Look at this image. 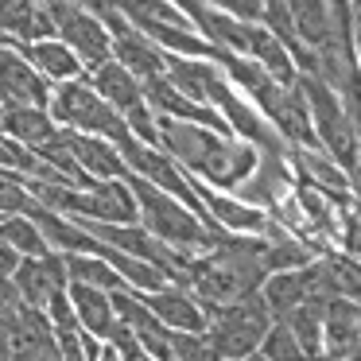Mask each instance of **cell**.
<instances>
[{
	"label": "cell",
	"mask_w": 361,
	"mask_h": 361,
	"mask_svg": "<svg viewBox=\"0 0 361 361\" xmlns=\"http://www.w3.org/2000/svg\"><path fill=\"white\" fill-rule=\"evenodd\" d=\"M357 314L361 303H350V299H326L322 303V330H326V353L345 361V353L361 342L357 330Z\"/></svg>",
	"instance_id": "ac0fdd59"
},
{
	"label": "cell",
	"mask_w": 361,
	"mask_h": 361,
	"mask_svg": "<svg viewBox=\"0 0 361 361\" xmlns=\"http://www.w3.org/2000/svg\"><path fill=\"white\" fill-rule=\"evenodd\" d=\"M71 152H74V159H78V167L94 183H117V179L128 183V179H133V167L125 164L121 148H117V144H109V140L71 133Z\"/></svg>",
	"instance_id": "7c38bea8"
},
{
	"label": "cell",
	"mask_w": 361,
	"mask_h": 361,
	"mask_svg": "<svg viewBox=\"0 0 361 361\" xmlns=\"http://www.w3.org/2000/svg\"><path fill=\"white\" fill-rule=\"evenodd\" d=\"M353 47H357V66H361V12H357V32H353Z\"/></svg>",
	"instance_id": "f546056e"
},
{
	"label": "cell",
	"mask_w": 361,
	"mask_h": 361,
	"mask_svg": "<svg viewBox=\"0 0 361 361\" xmlns=\"http://www.w3.org/2000/svg\"><path fill=\"white\" fill-rule=\"evenodd\" d=\"M0 361H12V334L0 326Z\"/></svg>",
	"instance_id": "83f0119b"
},
{
	"label": "cell",
	"mask_w": 361,
	"mask_h": 361,
	"mask_svg": "<svg viewBox=\"0 0 361 361\" xmlns=\"http://www.w3.org/2000/svg\"><path fill=\"white\" fill-rule=\"evenodd\" d=\"M71 303L74 311H78V322L86 334L102 338V342H109L113 330L121 326L117 319V307H113V291H102V288H86V283H71Z\"/></svg>",
	"instance_id": "9a60e30c"
},
{
	"label": "cell",
	"mask_w": 361,
	"mask_h": 361,
	"mask_svg": "<svg viewBox=\"0 0 361 361\" xmlns=\"http://www.w3.org/2000/svg\"><path fill=\"white\" fill-rule=\"evenodd\" d=\"M51 86H66V82H82L86 78V66L82 59L66 47L63 39H43V43H12Z\"/></svg>",
	"instance_id": "4fadbf2b"
},
{
	"label": "cell",
	"mask_w": 361,
	"mask_h": 361,
	"mask_svg": "<svg viewBox=\"0 0 361 361\" xmlns=\"http://www.w3.org/2000/svg\"><path fill=\"white\" fill-rule=\"evenodd\" d=\"M291 20H295V32L303 39L307 51H326L338 39V16L334 4H322V0H295L291 4Z\"/></svg>",
	"instance_id": "2e32d148"
},
{
	"label": "cell",
	"mask_w": 361,
	"mask_h": 361,
	"mask_svg": "<svg viewBox=\"0 0 361 361\" xmlns=\"http://www.w3.org/2000/svg\"><path fill=\"white\" fill-rule=\"evenodd\" d=\"M249 59H252L257 66H264V71L272 74L280 86H299V78H303V74H299V66H295V59H291V51L283 47V43L276 39V35L268 32L264 24L252 32V51H249Z\"/></svg>",
	"instance_id": "d6986e66"
},
{
	"label": "cell",
	"mask_w": 361,
	"mask_h": 361,
	"mask_svg": "<svg viewBox=\"0 0 361 361\" xmlns=\"http://www.w3.org/2000/svg\"><path fill=\"white\" fill-rule=\"evenodd\" d=\"M156 121H159L164 152L179 167H187L190 179L206 183L214 190H233L237 195L257 175L260 152L241 144L237 136H221L202 125H183V121H167V117H156Z\"/></svg>",
	"instance_id": "6da1fadb"
},
{
	"label": "cell",
	"mask_w": 361,
	"mask_h": 361,
	"mask_svg": "<svg viewBox=\"0 0 361 361\" xmlns=\"http://www.w3.org/2000/svg\"><path fill=\"white\" fill-rule=\"evenodd\" d=\"M97 361H125V357H121V350H117V345H109V342H105V350H102V357H97Z\"/></svg>",
	"instance_id": "f1b7e54d"
},
{
	"label": "cell",
	"mask_w": 361,
	"mask_h": 361,
	"mask_svg": "<svg viewBox=\"0 0 361 361\" xmlns=\"http://www.w3.org/2000/svg\"><path fill=\"white\" fill-rule=\"evenodd\" d=\"M32 190H27V179L20 175L0 171V218H12V214H27L32 210Z\"/></svg>",
	"instance_id": "484cf974"
},
{
	"label": "cell",
	"mask_w": 361,
	"mask_h": 361,
	"mask_svg": "<svg viewBox=\"0 0 361 361\" xmlns=\"http://www.w3.org/2000/svg\"><path fill=\"white\" fill-rule=\"evenodd\" d=\"M86 82L97 90V97L109 102L125 121L133 117V113L148 109V102H144V82L136 78V74H128L121 63H105V66H97V71H90Z\"/></svg>",
	"instance_id": "8fae6325"
},
{
	"label": "cell",
	"mask_w": 361,
	"mask_h": 361,
	"mask_svg": "<svg viewBox=\"0 0 361 361\" xmlns=\"http://www.w3.org/2000/svg\"><path fill=\"white\" fill-rule=\"evenodd\" d=\"M299 90L307 97V109H311V121H314V136H319L322 152L334 159L342 171L357 175V164H361V136L353 128L350 113H345L342 97L319 78H299Z\"/></svg>",
	"instance_id": "277c9868"
},
{
	"label": "cell",
	"mask_w": 361,
	"mask_h": 361,
	"mask_svg": "<svg viewBox=\"0 0 361 361\" xmlns=\"http://www.w3.org/2000/svg\"><path fill=\"white\" fill-rule=\"evenodd\" d=\"M27 218L39 226V233L47 237L51 252H59V257H102L105 252V245L97 241L78 218H66V214L51 210V206H43V202H32Z\"/></svg>",
	"instance_id": "ba28073f"
},
{
	"label": "cell",
	"mask_w": 361,
	"mask_h": 361,
	"mask_svg": "<svg viewBox=\"0 0 361 361\" xmlns=\"http://www.w3.org/2000/svg\"><path fill=\"white\" fill-rule=\"evenodd\" d=\"M51 86L12 43H0V113L4 109H51Z\"/></svg>",
	"instance_id": "52a82bcc"
},
{
	"label": "cell",
	"mask_w": 361,
	"mask_h": 361,
	"mask_svg": "<svg viewBox=\"0 0 361 361\" xmlns=\"http://www.w3.org/2000/svg\"><path fill=\"white\" fill-rule=\"evenodd\" d=\"M51 117H55V125L66 128V133L97 136V140H109V144H117V148H125L128 140H136L128 121L121 117L109 102H102L97 90L90 86L86 78L55 86V94H51Z\"/></svg>",
	"instance_id": "3957f363"
},
{
	"label": "cell",
	"mask_w": 361,
	"mask_h": 361,
	"mask_svg": "<svg viewBox=\"0 0 361 361\" xmlns=\"http://www.w3.org/2000/svg\"><path fill=\"white\" fill-rule=\"evenodd\" d=\"M27 307H24V299H20V291H16V283L8 280V276H0V326L8 330L12 322L24 314Z\"/></svg>",
	"instance_id": "4316f807"
},
{
	"label": "cell",
	"mask_w": 361,
	"mask_h": 361,
	"mask_svg": "<svg viewBox=\"0 0 361 361\" xmlns=\"http://www.w3.org/2000/svg\"><path fill=\"white\" fill-rule=\"evenodd\" d=\"M0 133L12 136L16 144H24L27 152H43L66 133L55 125L51 109H4L0 113Z\"/></svg>",
	"instance_id": "5bb4252c"
},
{
	"label": "cell",
	"mask_w": 361,
	"mask_h": 361,
	"mask_svg": "<svg viewBox=\"0 0 361 361\" xmlns=\"http://www.w3.org/2000/svg\"><path fill=\"white\" fill-rule=\"evenodd\" d=\"M260 357L264 361H307L303 345H299V338L291 334L288 322H276L272 330H268V338L260 342Z\"/></svg>",
	"instance_id": "d4e9b609"
},
{
	"label": "cell",
	"mask_w": 361,
	"mask_h": 361,
	"mask_svg": "<svg viewBox=\"0 0 361 361\" xmlns=\"http://www.w3.org/2000/svg\"><path fill=\"white\" fill-rule=\"evenodd\" d=\"M322 280H326L330 299H350V303H361V260L345 257L342 249H330L326 257H319Z\"/></svg>",
	"instance_id": "44dd1931"
},
{
	"label": "cell",
	"mask_w": 361,
	"mask_h": 361,
	"mask_svg": "<svg viewBox=\"0 0 361 361\" xmlns=\"http://www.w3.org/2000/svg\"><path fill=\"white\" fill-rule=\"evenodd\" d=\"M260 295H264L268 311H272V319H288L291 311H299L303 303H311V288H307V276L303 272H276L264 280V288H260Z\"/></svg>",
	"instance_id": "ffe728a7"
},
{
	"label": "cell",
	"mask_w": 361,
	"mask_h": 361,
	"mask_svg": "<svg viewBox=\"0 0 361 361\" xmlns=\"http://www.w3.org/2000/svg\"><path fill=\"white\" fill-rule=\"evenodd\" d=\"M357 12H361V8H357Z\"/></svg>",
	"instance_id": "1f68e13d"
},
{
	"label": "cell",
	"mask_w": 361,
	"mask_h": 361,
	"mask_svg": "<svg viewBox=\"0 0 361 361\" xmlns=\"http://www.w3.org/2000/svg\"><path fill=\"white\" fill-rule=\"evenodd\" d=\"M12 283H16V291H20V299H24L27 311H47L51 299H55L59 291L71 288L66 257L51 252V257H43V260H24V268L12 276Z\"/></svg>",
	"instance_id": "9c48e42d"
},
{
	"label": "cell",
	"mask_w": 361,
	"mask_h": 361,
	"mask_svg": "<svg viewBox=\"0 0 361 361\" xmlns=\"http://www.w3.org/2000/svg\"><path fill=\"white\" fill-rule=\"evenodd\" d=\"M291 326V334L299 338V345H303L307 361L319 357V353H326V330H322V303H303L299 311H291L288 319H280Z\"/></svg>",
	"instance_id": "cb8c5ba5"
},
{
	"label": "cell",
	"mask_w": 361,
	"mask_h": 361,
	"mask_svg": "<svg viewBox=\"0 0 361 361\" xmlns=\"http://www.w3.org/2000/svg\"><path fill=\"white\" fill-rule=\"evenodd\" d=\"M148 303V311L164 322L171 334H206L210 330V311L190 295L187 288H167L156 295H140Z\"/></svg>",
	"instance_id": "30bf717a"
},
{
	"label": "cell",
	"mask_w": 361,
	"mask_h": 361,
	"mask_svg": "<svg viewBox=\"0 0 361 361\" xmlns=\"http://www.w3.org/2000/svg\"><path fill=\"white\" fill-rule=\"evenodd\" d=\"M47 12H51V20H55L59 39L82 59L86 74L97 71V66H105V63H113V35H109V27L90 12V4H59L55 0V4H47Z\"/></svg>",
	"instance_id": "8992f818"
},
{
	"label": "cell",
	"mask_w": 361,
	"mask_h": 361,
	"mask_svg": "<svg viewBox=\"0 0 361 361\" xmlns=\"http://www.w3.org/2000/svg\"><path fill=\"white\" fill-rule=\"evenodd\" d=\"M218 78H221V66L210 63V59H171L167 55V82H171L183 97H190V102L210 105V90Z\"/></svg>",
	"instance_id": "e0dca14e"
},
{
	"label": "cell",
	"mask_w": 361,
	"mask_h": 361,
	"mask_svg": "<svg viewBox=\"0 0 361 361\" xmlns=\"http://www.w3.org/2000/svg\"><path fill=\"white\" fill-rule=\"evenodd\" d=\"M66 272L71 283H86V288H102V291H128V283L117 276V268L105 257H66Z\"/></svg>",
	"instance_id": "603a6c76"
},
{
	"label": "cell",
	"mask_w": 361,
	"mask_h": 361,
	"mask_svg": "<svg viewBox=\"0 0 361 361\" xmlns=\"http://www.w3.org/2000/svg\"><path fill=\"white\" fill-rule=\"evenodd\" d=\"M276 326L272 311H268L264 295H249L233 307H221L210 314V342L218 350L221 361H245L252 353H260V342L268 338V330Z\"/></svg>",
	"instance_id": "5b68a950"
},
{
	"label": "cell",
	"mask_w": 361,
	"mask_h": 361,
	"mask_svg": "<svg viewBox=\"0 0 361 361\" xmlns=\"http://www.w3.org/2000/svg\"><path fill=\"white\" fill-rule=\"evenodd\" d=\"M0 237H4V241H8L24 260H43V257H51L47 237L39 233V226H35L27 214H12V218L0 221Z\"/></svg>",
	"instance_id": "7402d4cb"
},
{
	"label": "cell",
	"mask_w": 361,
	"mask_h": 361,
	"mask_svg": "<svg viewBox=\"0 0 361 361\" xmlns=\"http://www.w3.org/2000/svg\"><path fill=\"white\" fill-rule=\"evenodd\" d=\"M128 187H133L136 206H140V226L152 229V233H156L159 241H167L171 249L206 257V252H214V245L226 237V233H214V229L206 226L195 210H187L179 198L156 190L152 183H144V179H136V175H133Z\"/></svg>",
	"instance_id": "7a4b0ae2"
},
{
	"label": "cell",
	"mask_w": 361,
	"mask_h": 361,
	"mask_svg": "<svg viewBox=\"0 0 361 361\" xmlns=\"http://www.w3.org/2000/svg\"><path fill=\"white\" fill-rule=\"evenodd\" d=\"M357 330H361V314H357Z\"/></svg>",
	"instance_id": "4dcf8cb0"
}]
</instances>
